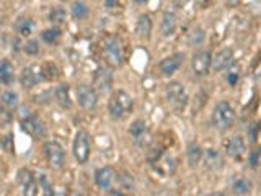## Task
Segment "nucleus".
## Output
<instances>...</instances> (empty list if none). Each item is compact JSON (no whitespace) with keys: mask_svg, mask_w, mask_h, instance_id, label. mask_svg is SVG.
I'll return each mask as SVG.
<instances>
[{"mask_svg":"<svg viewBox=\"0 0 261 196\" xmlns=\"http://www.w3.org/2000/svg\"><path fill=\"white\" fill-rule=\"evenodd\" d=\"M134 101L126 90H114L108 100V113L113 120H122L126 114L133 111Z\"/></svg>","mask_w":261,"mask_h":196,"instance_id":"f257e3e1","label":"nucleus"},{"mask_svg":"<svg viewBox=\"0 0 261 196\" xmlns=\"http://www.w3.org/2000/svg\"><path fill=\"white\" fill-rule=\"evenodd\" d=\"M235 121V111L229 101H219L211 113V126L217 131L229 129Z\"/></svg>","mask_w":261,"mask_h":196,"instance_id":"f03ea898","label":"nucleus"},{"mask_svg":"<svg viewBox=\"0 0 261 196\" xmlns=\"http://www.w3.org/2000/svg\"><path fill=\"white\" fill-rule=\"evenodd\" d=\"M165 98L166 101L177 110H183L188 103V92L181 82L173 81L165 87Z\"/></svg>","mask_w":261,"mask_h":196,"instance_id":"7ed1b4c3","label":"nucleus"},{"mask_svg":"<svg viewBox=\"0 0 261 196\" xmlns=\"http://www.w3.org/2000/svg\"><path fill=\"white\" fill-rule=\"evenodd\" d=\"M72 152H74V157L78 164H86L90 157V139L85 131H77L74 142H72Z\"/></svg>","mask_w":261,"mask_h":196,"instance_id":"20e7f679","label":"nucleus"},{"mask_svg":"<svg viewBox=\"0 0 261 196\" xmlns=\"http://www.w3.org/2000/svg\"><path fill=\"white\" fill-rule=\"evenodd\" d=\"M212 67V54L207 49H201L191 57V70L194 77H206Z\"/></svg>","mask_w":261,"mask_h":196,"instance_id":"39448f33","label":"nucleus"},{"mask_svg":"<svg viewBox=\"0 0 261 196\" xmlns=\"http://www.w3.org/2000/svg\"><path fill=\"white\" fill-rule=\"evenodd\" d=\"M103 54L106 57V61L113 67H119L122 62V48L118 38L114 36H108L103 43Z\"/></svg>","mask_w":261,"mask_h":196,"instance_id":"423d86ee","label":"nucleus"},{"mask_svg":"<svg viewBox=\"0 0 261 196\" xmlns=\"http://www.w3.org/2000/svg\"><path fill=\"white\" fill-rule=\"evenodd\" d=\"M46 79L45 75V69L41 67V65H28L23 70H21L20 74V84L25 87V89H33L39 82H42Z\"/></svg>","mask_w":261,"mask_h":196,"instance_id":"0eeeda50","label":"nucleus"},{"mask_svg":"<svg viewBox=\"0 0 261 196\" xmlns=\"http://www.w3.org/2000/svg\"><path fill=\"white\" fill-rule=\"evenodd\" d=\"M42 149H45L48 164L53 167V169H62V165L65 162V152L61 144L56 141H48Z\"/></svg>","mask_w":261,"mask_h":196,"instance_id":"6e6552de","label":"nucleus"},{"mask_svg":"<svg viewBox=\"0 0 261 196\" xmlns=\"http://www.w3.org/2000/svg\"><path fill=\"white\" fill-rule=\"evenodd\" d=\"M77 101L83 110H93L98 105V93L95 87L82 84L77 87Z\"/></svg>","mask_w":261,"mask_h":196,"instance_id":"1a4fd4ad","label":"nucleus"},{"mask_svg":"<svg viewBox=\"0 0 261 196\" xmlns=\"http://www.w3.org/2000/svg\"><path fill=\"white\" fill-rule=\"evenodd\" d=\"M18 183L21 186V196H38V183L31 170L21 169L18 172Z\"/></svg>","mask_w":261,"mask_h":196,"instance_id":"9d476101","label":"nucleus"},{"mask_svg":"<svg viewBox=\"0 0 261 196\" xmlns=\"http://www.w3.org/2000/svg\"><path fill=\"white\" fill-rule=\"evenodd\" d=\"M224 152L234 161H242L245 155V141L242 136H232L224 141Z\"/></svg>","mask_w":261,"mask_h":196,"instance_id":"9b49d317","label":"nucleus"},{"mask_svg":"<svg viewBox=\"0 0 261 196\" xmlns=\"http://www.w3.org/2000/svg\"><path fill=\"white\" fill-rule=\"evenodd\" d=\"M183 61H185V53H175L160 61V64H158V70H160V74L163 77H170L181 67Z\"/></svg>","mask_w":261,"mask_h":196,"instance_id":"f8f14e48","label":"nucleus"},{"mask_svg":"<svg viewBox=\"0 0 261 196\" xmlns=\"http://www.w3.org/2000/svg\"><path fill=\"white\" fill-rule=\"evenodd\" d=\"M234 51L230 48H224L219 49L215 53V56L212 57V69L215 72H224V70H229L232 65H234Z\"/></svg>","mask_w":261,"mask_h":196,"instance_id":"ddd939ff","label":"nucleus"},{"mask_svg":"<svg viewBox=\"0 0 261 196\" xmlns=\"http://www.w3.org/2000/svg\"><path fill=\"white\" fill-rule=\"evenodd\" d=\"M93 85H95V90L105 93L111 89L113 85V75L111 72L105 67H98L93 74Z\"/></svg>","mask_w":261,"mask_h":196,"instance_id":"4468645a","label":"nucleus"},{"mask_svg":"<svg viewBox=\"0 0 261 196\" xmlns=\"http://www.w3.org/2000/svg\"><path fill=\"white\" fill-rule=\"evenodd\" d=\"M114 180H116V173L111 167H101V169L95 172V183L101 190H110Z\"/></svg>","mask_w":261,"mask_h":196,"instance_id":"2eb2a0df","label":"nucleus"},{"mask_svg":"<svg viewBox=\"0 0 261 196\" xmlns=\"http://www.w3.org/2000/svg\"><path fill=\"white\" fill-rule=\"evenodd\" d=\"M21 129L31 137H39L45 134V126H42L39 118H36L34 114H30L28 118L21 120Z\"/></svg>","mask_w":261,"mask_h":196,"instance_id":"dca6fc26","label":"nucleus"},{"mask_svg":"<svg viewBox=\"0 0 261 196\" xmlns=\"http://www.w3.org/2000/svg\"><path fill=\"white\" fill-rule=\"evenodd\" d=\"M251 188H253L251 181L248 178L242 177V175H237L234 180L230 181V190H232V193L237 194V196L248 194L251 191Z\"/></svg>","mask_w":261,"mask_h":196,"instance_id":"f3484780","label":"nucleus"},{"mask_svg":"<svg viewBox=\"0 0 261 196\" xmlns=\"http://www.w3.org/2000/svg\"><path fill=\"white\" fill-rule=\"evenodd\" d=\"M129 134L133 136V139L137 144H142L144 139H146V137H149V129H147L146 121H142V120L134 121L133 125H130V128H129Z\"/></svg>","mask_w":261,"mask_h":196,"instance_id":"a211bd4d","label":"nucleus"},{"mask_svg":"<svg viewBox=\"0 0 261 196\" xmlns=\"http://www.w3.org/2000/svg\"><path fill=\"white\" fill-rule=\"evenodd\" d=\"M54 98L62 108H70L72 106V100H70V89L67 84L57 85L54 90Z\"/></svg>","mask_w":261,"mask_h":196,"instance_id":"6ab92c4d","label":"nucleus"},{"mask_svg":"<svg viewBox=\"0 0 261 196\" xmlns=\"http://www.w3.org/2000/svg\"><path fill=\"white\" fill-rule=\"evenodd\" d=\"M177 30V15L173 12H165L160 23V31L163 36H171Z\"/></svg>","mask_w":261,"mask_h":196,"instance_id":"aec40b11","label":"nucleus"},{"mask_svg":"<svg viewBox=\"0 0 261 196\" xmlns=\"http://www.w3.org/2000/svg\"><path fill=\"white\" fill-rule=\"evenodd\" d=\"M136 30H137V34H139L141 38L149 40L150 33H152V20H150V17L149 15H141L139 18H137Z\"/></svg>","mask_w":261,"mask_h":196,"instance_id":"412c9836","label":"nucleus"},{"mask_svg":"<svg viewBox=\"0 0 261 196\" xmlns=\"http://www.w3.org/2000/svg\"><path fill=\"white\" fill-rule=\"evenodd\" d=\"M186 159H188V164H190V167H196L202 159V149L199 144L196 142H191L190 146H188L186 149Z\"/></svg>","mask_w":261,"mask_h":196,"instance_id":"4be33fe9","label":"nucleus"},{"mask_svg":"<svg viewBox=\"0 0 261 196\" xmlns=\"http://www.w3.org/2000/svg\"><path fill=\"white\" fill-rule=\"evenodd\" d=\"M15 79V69L10 64V61H2L0 62V82H4L5 85H10Z\"/></svg>","mask_w":261,"mask_h":196,"instance_id":"5701e85b","label":"nucleus"},{"mask_svg":"<svg viewBox=\"0 0 261 196\" xmlns=\"http://www.w3.org/2000/svg\"><path fill=\"white\" fill-rule=\"evenodd\" d=\"M202 157H204V162H206V167H209V169H221V167L224 165V159L221 157V154L214 149H209L206 152V155L202 154Z\"/></svg>","mask_w":261,"mask_h":196,"instance_id":"b1692460","label":"nucleus"},{"mask_svg":"<svg viewBox=\"0 0 261 196\" xmlns=\"http://www.w3.org/2000/svg\"><path fill=\"white\" fill-rule=\"evenodd\" d=\"M0 101H2V106L4 108L13 111L18 106V95H17V92H12V90L4 92V95H2V98H0Z\"/></svg>","mask_w":261,"mask_h":196,"instance_id":"393cba45","label":"nucleus"},{"mask_svg":"<svg viewBox=\"0 0 261 196\" xmlns=\"http://www.w3.org/2000/svg\"><path fill=\"white\" fill-rule=\"evenodd\" d=\"M65 20H67V13L62 9V7H54L53 10L49 12V21L56 26L64 25Z\"/></svg>","mask_w":261,"mask_h":196,"instance_id":"a878e982","label":"nucleus"},{"mask_svg":"<svg viewBox=\"0 0 261 196\" xmlns=\"http://www.w3.org/2000/svg\"><path fill=\"white\" fill-rule=\"evenodd\" d=\"M15 30L21 36H30L33 31V20L31 18H20L15 23Z\"/></svg>","mask_w":261,"mask_h":196,"instance_id":"bb28decb","label":"nucleus"},{"mask_svg":"<svg viewBox=\"0 0 261 196\" xmlns=\"http://www.w3.org/2000/svg\"><path fill=\"white\" fill-rule=\"evenodd\" d=\"M41 38L48 45H54V43L61 38V30L59 28H49V30H45L41 33Z\"/></svg>","mask_w":261,"mask_h":196,"instance_id":"cd10ccee","label":"nucleus"},{"mask_svg":"<svg viewBox=\"0 0 261 196\" xmlns=\"http://www.w3.org/2000/svg\"><path fill=\"white\" fill-rule=\"evenodd\" d=\"M204 38H206L204 30H202V28H194V30L190 33V45L191 46H198V45H201L202 41H204Z\"/></svg>","mask_w":261,"mask_h":196,"instance_id":"c85d7f7f","label":"nucleus"},{"mask_svg":"<svg viewBox=\"0 0 261 196\" xmlns=\"http://www.w3.org/2000/svg\"><path fill=\"white\" fill-rule=\"evenodd\" d=\"M13 121V113L7 108L0 106V128H7Z\"/></svg>","mask_w":261,"mask_h":196,"instance_id":"c756f323","label":"nucleus"},{"mask_svg":"<svg viewBox=\"0 0 261 196\" xmlns=\"http://www.w3.org/2000/svg\"><path fill=\"white\" fill-rule=\"evenodd\" d=\"M39 188L42 190V196H54L53 185L49 183L46 175H39Z\"/></svg>","mask_w":261,"mask_h":196,"instance_id":"7c9ffc66","label":"nucleus"},{"mask_svg":"<svg viewBox=\"0 0 261 196\" xmlns=\"http://www.w3.org/2000/svg\"><path fill=\"white\" fill-rule=\"evenodd\" d=\"M23 51L28 54V56H36L39 53V43L36 41V40H30V41H26L25 43V46H23Z\"/></svg>","mask_w":261,"mask_h":196,"instance_id":"2f4dec72","label":"nucleus"},{"mask_svg":"<svg viewBox=\"0 0 261 196\" xmlns=\"http://www.w3.org/2000/svg\"><path fill=\"white\" fill-rule=\"evenodd\" d=\"M121 175H122V177H119L121 186L126 188V190H134V178H133V175H129L127 172H122Z\"/></svg>","mask_w":261,"mask_h":196,"instance_id":"473e14b6","label":"nucleus"},{"mask_svg":"<svg viewBox=\"0 0 261 196\" xmlns=\"http://www.w3.org/2000/svg\"><path fill=\"white\" fill-rule=\"evenodd\" d=\"M72 15L74 18H83L86 15V7L82 2H77L74 7H72Z\"/></svg>","mask_w":261,"mask_h":196,"instance_id":"72a5a7b5","label":"nucleus"},{"mask_svg":"<svg viewBox=\"0 0 261 196\" xmlns=\"http://www.w3.org/2000/svg\"><path fill=\"white\" fill-rule=\"evenodd\" d=\"M0 146L4 147L5 152L13 150V134H5L4 137H0Z\"/></svg>","mask_w":261,"mask_h":196,"instance_id":"f704fd0d","label":"nucleus"},{"mask_svg":"<svg viewBox=\"0 0 261 196\" xmlns=\"http://www.w3.org/2000/svg\"><path fill=\"white\" fill-rule=\"evenodd\" d=\"M238 77H240V67L232 69L230 74H229V84H230V85H235L237 81H238Z\"/></svg>","mask_w":261,"mask_h":196,"instance_id":"c9c22d12","label":"nucleus"},{"mask_svg":"<svg viewBox=\"0 0 261 196\" xmlns=\"http://www.w3.org/2000/svg\"><path fill=\"white\" fill-rule=\"evenodd\" d=\"M110 196H126L122 191H119V190H111L110 191Z\"/></svg>","mask_w":261,"mask_h":196,"instance_id":"e433bc0d","label":"nucleus"},{"mask_svg":"<svg viewBox=\"0 0 261 196\" xmlns=\"http://www.w3.org/2000/svg\"><path fill=\"white\" fill-rule=\"evenodd\" d=\"M105 4H106V7H108V9H111V7H114L116 0H105Z\"/></svg>","mask_w":261,"mask_h":196,"instance_id":"4c0bfd02","label":"nucleus"},{"mask_svg":"<svg viewBox=\"0 0 261 196\" xmlns=\"http://www.w3.org/2000/svg\"><path fill=\"white\" fill-rule=\"evenodd\" d=\"M211 196H226V194H224V193H221V191H215V193H212Z\"/></svg>","mask_w":261,"mask_h":196,"instance_id":"58836bf2","label":"nucleus"},{"mask_svg":"<svg viewBox=\"0 0 261 196\" xmlns=\"http://www.w3.org/2000/svg\"><path fill=\"white\" fill-rule=\"evenodd\" d=\"M134 2H137V4H146L147 0H134Z\"/></svg>","mask_w":261,"mask_h":196,"instance_id":"ea45409f","label":"nucleus"},{"mask_svg":"<svg viewBox=\"0 0 261 196\" xmlns=\"http://www.w3.org/2000/svg\"><path fill=\"white\" fill-rule=\"evenodd\" d=\"M70 196H83V194H80V193H74V194H70Z\"/></svg>","mask_w":261,"mask_h":196,"instance_id":"a19ab883","label":"nucleus"}]
</instances>
